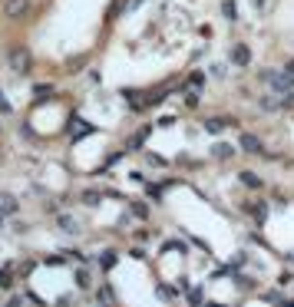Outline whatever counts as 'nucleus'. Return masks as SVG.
<instances>
[{
    "label": "nucleus",
    "instance_id": "nucleus-1",
    "mask_svg": "<svg viewBox=\"0 0 294 307\" xmlns=\"http://www.w3.org/2000/svg\"><path fill=\"white\" fill-rule=\"evenodd\" d=\"M232 63H235V66H251V50H248L245 43H235V46H232Z\"/></svg>",
    "mask_w": 294,
    "mask_h": 307
},
{
    "label": "nucleus",
    "instance_id": "nucleus-2",
    "mask_svg": "<svg viewBox=\"0 0 294 307\" xmlns=\"http://www.w3.org/2000/svg\"><path fill=\"white\" fill-rule=\"evenodd\" d=\"M10 66L17 73H30V53H27V50H14V53H10Z\"/></svg>",
    "mask_w": 294,
    "mask_h": 307
},
{
    "label": "nucleus",
    "instance_id": "nucleus-3",
    "mask_svg": "<svg viewBox=\"0 0 294 307\" xmlns=\"http://www.w3.org/2000/svg\"><path fill=\"white\" fill-rule=\"evenodd\" d=\"M241 149H245V152H251V155H261V152H264L261 139H258V136H251V132H245V136H241Z\"/></svg>",
    "mask_w": 294,
    "mask_h": 307
},
{
    "label": "nucleus",
    "instance_id": "nucleus-4",
    "mask_svg": "<svg viewBox=\"0 0 294 307\" xmlns=\"http://www.w3.org/2000/svg\"><path fill=\"white\" fill-rule=\"evenodd\" d=\"M3 10H7V17H23L30 10V0H7Z\"/></svg>",
    "mask_w": 294,
    "mask_h": 307
},
{
    "label": "nucleus",
    "instance_id": "nucleus-5",
    "mask_svg": "<svg viewBox=\"0 0 294 307\" xmlns=\"http://www.w3.org/2000/svg\"><path fill=\"white\" fill-rule=\"evenodd\" d=\"M17 208H20V201L14 199L10 192H0V212H3V215H14Z\"/></svg>",
    "mask_w": 294,
    "mask_h": 307
},
{
    "label": "nucleus",
    "instance_id": "nucleus-6",
    "mask_svg": "<svg viewBox=\"0 0 294 307\" xmlns=\"http://www.w3.org/2000/svg\"><path fill=\"white\" fill-rule=\"evenodd\" d=\"M56 225H60V231H66V235H79V225H76L73 215H60V218H56Z\"/></svg>",
    "mask_w": 294,
    "mask_h": 307
},
{
    "label": "nucleus",
    "instance_id": "nucleus-7",
    "mask_svg": "<svg viewBox=\"0 0 294 307\" xmlns=\"http://www.w3.org/2000/svg\"><path fill=\"white\" fill-rule=\"evenodd\" d=\"M238 179L245 182V185H248V188H264V182L258 179L255 172H238Z\"/></svg>",
    "mask_w": 294,
    "mask_h": 307
},
{
    "label": "nucleus",
    "instance_id": "nucleus-8",
    "mask_svg": "<svg viewBox=\"0 0 294 307\" xmlns=\"http://www.w3.org/2000/svg\"><path fill=\"white\" fill-rule=\"evenodd\" d=\"M185 86H188V90H192V92H199V90H202V86H205V73H192Z\"/></svg>",
    "mask_w": 294,
    "mask_h": 307
},
{
    "label": "nucleus",
    "instance_id": "nucleus-9",
    "mask_svg": "<svg viewBox=\"0 0 294 307\" xmlns=\"http://www.w3.org/2000/svg\"><path fill=\"white\" fill-rule=\"evenodd\" d=\"M33 96H37V99H53V86L40 83V86H33Z\"/></svg>",
    "mask_w": 294,
    "mask_h": 307
},
{
    "label": "nucleus",
    "instance_id": "nucleus-10",
    "mask_svg": "<svg viewBox=\"0 0 294 307\" xmlns=\"http://www.w3.org/2000/svg\"><path fill=\"white\" fill-rule=\"evenodd\" d=\"M212 155H215V159H228V155H232V145L218 142V145H215V149H212Z\"/></svg>",
    "mask_w": 294,
    "mask_h": 307
},
{
    "label": "nucleus",
    "instance_id": "nucleus-11",
    "mask_svg": "<svg viewBox=\"0 0 294 307\" xmlns=\"http://www.w3.org/2000/svg\"><path fill=\"white\" fill-rule=\"evenodd\" d=\"M225 126H228L225 119H205V129H208V132H221Z\"/></svg>",
    "mask_w": 294,
    "mask_h": 307
},
{
    "label": "nucleus",
    "instance_id": "nucleus-12",
    "mask_svg": "<svg viewBox=\"0 0 294 307\" xmlns=\"http://www.w3.org/2000/svg\"><path fill=\"white\" fill-rule=\"evenodd\" d=\"M132 215L136 218H149V208L142 205V201H132Z\"/></svg>",
    "mask_w": 294,
    "mask_h": 307
},
{
    "label": "nucleus",
    "instance_id": "nucleus-13",
    "mask_svg": "<svg viewBox=\"0 0 294 307\" xmlns=\"http://www.w3.org/2000/svg\"><path fill=\"white\" fill-rule=\"evenodd\" d=\"M10 268H3V271H0V288H10V284H14V277H10Z\"/></svg>",
    "mask_w": 294,
    "mask_h": 307
},
{
    "label": "nucleus",
    "instance_id": "nucleus-14",
    "mask_svg": "<svg viewBox=\"0 0 294 307\" xmlns=\"http://www.w3.org/2000/svg\"><path fill=\"white\" fill-rule=\"evenodd\" d=\"M278 106H281L278 99H261V109H264V112H275Z\"/></svg>",
    "mask_w": 294,
    "mask_h": 307
},
{
    "label": "nucleus",
    "instance_id": "nucleus-15",
    "mask_svg": "<svg viewBox=\"0 0 294 307\" xmlns=\"http://www.w3.org/2000/svg\"><path fill=\"white\" fill-rule=\"evenodd\" d=\"M103 199V195H99V192H83V201H86V205H96V201Z\"/></svg>",
    "mask_w": 294,
    "mask_h": 307
},
{
    "label": "nucleus",
    "instance_id": "nucleus-16",
    "mask_svg": "<svg viewBox=\"0 0 294 307\" xmlns=\"http://www.w3.org/2000/svg\"><path fill=\"white\" fill-rule=\"evenodd\" d=\"M76 284H79V288H90V274H86V271H76Z\"/></svg>",
    "mask_w": 294,
    "mask_h": 307
},
{
    "label": "nucleus",
    "instance_id": "nucleus-17",
    "mask_svg": "<svg viewBox=\"0 0 294 307\" xmlns=\"http://www.w3.org/2000/svg\"><path fill=\"white\" fill-rule=\"evenodd\" d=\"M221 10H225V17H228V20H235V3H232V0H225Z\"/></svg>",
    "mask_w": 294,
    "mask_h": 307
},
{
    "label": "nucleus",
    "instance_id": "nucleus-18",
    "mask_svg": "<svg viewBox=\"0 0 294 307\" xmlns=\"http://www.w3.org/2000/svg\"><path fill=\"white\" fill-rule=\"evenodd\" d=\"M99 301H103V304H112V291L103 288V291H99Z\"/></svg>",
    "mask_w": 294,
    "mask_h": 307
},
{
    "label": "nucleus",
    "instance_id": "nucleus-19",
    "mask_svg": "<svg viewBox=\"0 0 294 307\" xmlns=\"http://www.w3.org/2000/svg\"><path fill=\"white\" fill-rule=\"evenodd\" d=\"M0 112H3V116H10V103H7V96H3V92H0Z\"/></svg>",
    "mask_w": 294,
    "mask_h": 307
},
{
    "label": "nucleus",
    "instance_id": "nucleus-20",
    "mask_svg": "<svg viewBox=\"0 0 294 307\" xmlns=\"http://www.w3.org/2000/svg\"><path fill=\"white\" fill-rule=\"evenodd\" d=\"M284 73H291V76H294V60H288V63H284Z\"/></svg>",
    "mask_w": 294,
    "mask_h": 307
},
{
    "label": "nucleus",
    "instance_id": "nucleus-21",
    "mask_svg": "<svg viewBox=\"0 0 294 307\" xmlns=\"http://www.w3.org/2000/svg\"><path fill=\"white\" fill-rule=\"evenodd\" d=\"M3 218H7V215H3V212H0V228H3V225H7V221H3Z\"/></svg>",
    "mask_w": 294,
    "mask_h": 307
},
{
    "label": "nucleus",
    "instance_id": "nucleus-22",
    "mask_svg": "<svg viewBox=\"0 0 294 307\" xmlns=\"http://www.w3.org/2000/svg\"><path fill=\"white\" fill-rule=\"evenodd\" d=\"M255 3H258V7H261V3H264V0H255Z\"/></svg>",
    "mask_w": 294,
    "mask_h": 307
}]
</instances>
